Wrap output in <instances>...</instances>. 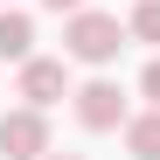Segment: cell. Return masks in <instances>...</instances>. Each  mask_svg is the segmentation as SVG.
Instances as JSON below:
<instances>
[{
    "label": "cell",
    "instance_id": "cell-1",
    "mask_svg": "<svg viewBox=\"0 0 160 160\" xmlns=\"http://www.w3.org/2000/svg\"><path fill=\"white\" fill-rule=\"evenodd\" d=\"M132 28H118V14H98V7H77L70 14V28H63V49L77 63H112L118 49H125Z\"/></svg>",
    "mask_w": 160,
    "mask_h": 160
},
{
    "label": "cell",
    "instance_id": "cell-6",
    "mask_svg": "<svg viewBox=\"0 0 160 160\" xmlns=\"http://www.w3.org/2000/svg\"><path fill=\"white\" fill-rule=\"evenodd\" d=\"M125 146H132V160H160V104L125 118Z\"/></svg>",
    "mask_w": 160,
    "mask_h": 160
},
{
    "label": "cell",
    "instance_id": "cell-8",
    "mask_svg": "<svg viewBox=\"0 0 160 160\" xmlns=\"http://www.w3.org/2000/svg\"><path fill=\"white\" fill-rule=\"evenodd\" d=\"M139 91H146V98H153V104H160V56H153V63H146V77H139Z\"/></svg>",
    "mask_w": 160,
    "mask_h": 160
},
{
    "label": "cell",
    "instance_id": "cell-5",
    "mask_svg": "<svg viewBox=\"0 0 160 160\" xmlns=\"http://www.w3.org/2000/svg\"><path fill=\"white\" fill-rule=\"evenodd\" d=\"M35 56V21L28 14H0V63H28Z\"/></svg>",
    "mask_w": 160,
    "mask_h": 160
},
{
    "label": "cell",
    "instance_id": "cell-2",
    "mask_svg": "<svg viewBox=\"0 0 160 160\" xmlns=\"http://www.w3.org/2000/svg\"><path fill=\"white\" fill-rule=\"evenodd\" d=\"M77 125L84 132H118L125 125V91L112 77H91V84L77 91Z\"/></svg>",
    "mask_w": 160,
    "mask_h": 160
},
{
    "label": "cell",
    "instance_id": "cell-9",
    "mask_svg": "<svg viewBox=\"0 0 160 160\" xmlns=\"http://www.w3.org/2000/svg\"><path fill=\"white\" fill-rule=\"evenodd\" d=\"M42 7H56V14H77V7H84V0H42Z\"/></svg>",
    "mask_w": 160,
    "mask_h": 160
},
{
    "label": "cell",
    "instance_id": "cell-4",
    "mask_svg": "<svg viewBox=\"0 0 160 160\" xmlns=\"http://www.w3.org/2000/svg\"><path fill=\"white\" fill-rule=\"evenodd\" d=\"M21 98H28V104L70 98V63L63 56H28V63H21Z\"/></svg>",
    "mask_w": 160,
    "mask_h": 160
},
{
    "label": "cell",
    "instance_id": "cell-7",
    "mask_svg": "<svg viewBox=\"0 0 160 160\" xmlns=\"http://www.w3.org/2000/svg\"><path fill=\"white\" fill-rule=\"evenodd\" d=\"M132 42H160V0H139L132 7Z\"/></svg>",
    "mask_w": 160,
    "mask_h": 160
},
{
    "label": "cell",
    "instance_id": "cell-10",
    "mask_svg": "<svg viewBox=\"0 0 160 160\" xmlns=\"http://www.w3.org/2000/svg\"><path fill=\"white\" fill-rule=\"evenodd\" d=\"M42 160H77V153H42Z\"/></svg>",
    "mask_w": 160,
    "mask_h": 160
},
{
    "label": "cell",
    "instance_id": "cell-3",
    "mask_svg": "<svg viewBox=\"0 0 160 160\" xmlns=\"http://www.w3.org/2000/svg\"><path fill=\"white\" fill-rule=\"evenodd\" d=\"M0 153H7V160H42V153H49V118H42V104H21V112L0 118Z\"/></svg>",
    "mask_w": 160,
    "mask_h": 160
}]
</instances>
